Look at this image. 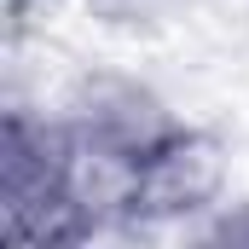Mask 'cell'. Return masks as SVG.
<instances>
[{
	"label": "cell",
	"instance_id": "1",
	"mask_svg": "<svg viewBox=\"0 0 249 249\" xmlns=\"http://www.w3.org/2000/svg\"><path fill=\"white\" fill-rule=\"evenodd\" d=\"M249 191V145L232 122H186L139 157V214L162 232H186Z\"/></svg>",
	"mask_w": 249,
	"mask_h": 249
},
{
	"label": "cell",
	"instance_id": "2",
	"mask_svg": "<svg viewBox=\"0 0 249 249\" xmlns=\"http://www.w3.org/2000/svg\"><path fill=\"white\" fill-rule=\"evenodd\" d=\"M58 116L75 133L122 145L133 157H151L174 127L191 122L145 53H87Z\"/></svg>",
	"mask_w": 249,
	"mask_h": 249
},
{
	"label": "cell",
	"instance_id": "3",
	"mask_svg": "<svg viewBox=\"0 0 249 249\" xmlns=\"http://www.w3.org/2000/svg\"><path fill=\"white\" fill-rule=\"evenodd\" d=\"M64 209L70 220H116V214H139V157L122 145L87 139L75 133L64 151Z\"/></svg>",
	"mask_w": 249,
	"mask_h": 249
}]
</instances>
